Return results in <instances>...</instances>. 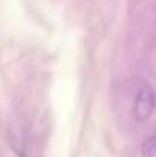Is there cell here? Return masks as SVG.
<instances>
[{
  "label": "cell",
  "mask_w": 156,
  "mask_h": 157,
  "mask_svg": "<svg viewBox=\"0 0 156 157\" xmlns=\"http://www.w3.org/2000/svg\"><path fill=\"white\" fill-rule=\"evenodd\" d=\"M155 107H156L155 90L149 84H144L138 90V93L135 96V102H133V116H135V119L138 122H146L153 114Z\"/></svg>",
  "instance_id": "cell-1"
},
{
  "label": "cell",
  "mask_w": 156,
  "mask_h": 157,
  "mask_svg": "<svg viewBox=\"0 0 156 157\" xmlns=\"http://www.w3.org/2000/svg\"><path fill=\"white\" fill-rule=\"evenodd\" d=\"M142 157H156V133L150 134L141 145Z\"/></svg>",
  "instance_id": "cell-2"
}]
</instances>
